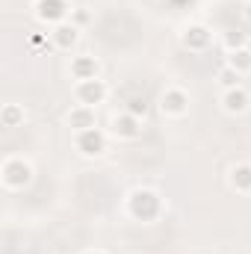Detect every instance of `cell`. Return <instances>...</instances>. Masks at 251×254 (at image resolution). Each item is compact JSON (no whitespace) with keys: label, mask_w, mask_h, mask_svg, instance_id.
<instances>
[{"label":"cell","mask_w":251,"mask_h":254,"mask_svg":"<svg viewBox=\"0 0 251 254\" xmlns=\"http://www.w3.org/2000/svg\"><path fill=\"white\" fill-rule=\"evenodd\" d=\"M30 178H33V166L24 163L21 157H12V160L3 163V184H6V187L18 190V187L30 184Z\"/></svg>","instance_id":"1"},{"label":"cell","mask_w":251,"mask_h":254,"mask_svg":"<svg viewBox=\"0 0 251 254\" xmlns=\"http://www.w3.org/2000/svg\"><path fill=\"white\" fill-rule=\"evenodd\" d=\"M104 98H107L104 80L92 77V80H80V83H77V101H80L83 107H95V104H101Z\"/></svg>","instance_id":"2"},{"label":"cell","mask_w":251,"mask_h":254,"mask_svg":"<svg viewBox=\"0 0 251 254\" xmlns=\"http://www.w3.org/2000/svg\"><path fill=\"white\" fill-rule=\"evenodd\" d=\"M77 148L86 154V157H98L104 148H107V139L98 127H89V130H80L77 133Z\"/></svg>","instance_id":"3"},{"label":"cell","mask_w":251,"mask_h":254,"mask_svg":"<svg viewBox=\"0 0 251 254\" xmlns=\"http://www.w3.org/2000/svg\"><path fill=\"white\" fill-rule=\"evenodd\" d=\"M68 9H71V6H68L65 0H39V3H36V15H39V21H51L54 27L65 21Z\"/></svg>","instance_id":"4"},{"label":"cell","mask_w":251,"mask_h":254,"mask_svg":"<svg viewBox=\"0 0 251 254\" xmlns=\"http://www.w3.org/2000/svg\"><path fill=\"white\" fill-rule=\"evenodd\" d=\"M222 107H225V113H246V107H249V92L243 89V86H237V89H225V95H222Z\"/></svg>","instance_id":"5"},{"label":"cell","mask_w":251,"mask_h":254,"mask_svg":"<svg viewBox=\"0 0 251 254\" xmlns=\"http://www.w3.org/2000/svg\"><path fill=\"white\" fill-rule=\"evenodd\" d=\"M113 133L116 136H122V139H136L139 133H142V127H139V119L133 116V113H122V116H116V122H113Z\"/></svg>","instance_id":"6"},{"label":"cell","mask_w":251,"mask_h":254,"mask_svg":"<svg viewBox=\"0 0 251 254\" xmlns=\"http://www.w3.org/2000/svg\"><path fill=\"white\" fill-rule=\"evenodd\" d=\"M68 125L74 127L77 133H80V130L95 127V107H83V104L71 107V113H68Z\"/></svg>","instance_id":"7"},{"label":"cell","mask_w":251,"mask_h":254,"mask_svg":"<svg viewBox=\"0 0 251 254\" xmlns=\"http://www.w3.org/2000/svg\"><path fill=\"white\" fill-rule=\"evenodd\" d=\"M51 42H54L57 48H63V51H71V48L77 45V27H74V24H68V21L57 24V27H54V33H51Z\"/></svg>","instance_id":"8"},{"label":"cell","mask_w":251,"mask_h":254,"mask_svg":"<svg viewBox=\"0 0 251 254\" xmlns=\"http://www.w3.org/2000/svg\"><path fill=\"white\" fill-rule=\"evenodd\" d=\"M187 104H189V98L181 92V89H169L166 95H163V113H169V116H184L187 113Z\"/></svg>","instance_id":"9"},{"label":"cell","mask_w":251,"mask_h":254,"mask_svg":"<svg viewBox=\"0 0 251 254\" xmlns=\"http://www.w3.org/2000/svg\"><path fill=\"white\" fill-rule=\"evenodd\" d=\"M231 187L240 192H251V166L249 163H240L231 169Z\"/></svg>","instance_id":"10"},{"label":"cell","mask_w":251,"mask_h":254,"mask_svg":"<svg viewBox=\"0 0 251 254\" xmlns=\"http://www.w3.org/2000/svg\"><path fill=\"white\" fill-rule=\"evenodd\" d=\"M228 65H231L234 71L246 74V71L251 68V51L249 48H237V51H231V54H228Z\"/></svg>","instance_id":"11"},{"label":"cell","mask_w":251,"mask_h":254,"mask_svg":"<svg viewBox=\"0 0 251 254\" xmlns=\"http://www.w3.org/2000/svg\"><path fill=\"white\" fill-rule=\"evenodd\" d=\"M98 74V63L92 60V57H80L77 63H74V77H77V83L80 80H92Z\"/></svg>","instance_id":"12"},{"label":"cell","mask_w":251,"mask_h":254,"mask_svg":"<svg viewBox=\"0 0 251 254\" xmlns=\"http://www.w3.org/2000/svg\"><path fill=\"white\" fill-rule=\"evenodd\" d=\"M219 83H222L225 89H237V86H243V74L234 71L231 65H225V68L219 71Z\"/></svg>","instance_id":"13"},{"label":"cell","mask_w":251,"mask_h":254,"mask_svg":"<svg viewBox=\"0 0 251 254\" xmlns=\"http://www.w3.org/2000/svg\"><path fill=\"white\" fill-rule=\"evenodd\" d=\"M192 42H195V48H201V45L207 42V30H204V27H192V30H187L184 45H192Z\"/></svg>","instance_id":"14"},{"label":"cell","mask_w":251,"mask_h":254,"mask_svg":"<svg viewBox=\"0 0 251 254\" xmlns=\"http://www.w3.org/2000/svg\"><path fill=\"white\" fill-rule=\"evenodd\" d=\"M21 119H24V113H21L15 104H9V107L3 110V125H6V127H15L18 122H21Z\"/></svg>","instance_id":"15"},{"label":"cell","mask_w":251,"mask_h":254,"mask_svg":"<svg viewBox=\"0 0 251 254\" xmlns=\"http://www.w3.org/2000/svg\"><path fill=\"white\" fill-rule=\"evenodd\" d=\"M127 113H133V116L139 119V116H145V113H148V107H145V101H130V107H127Z\"/></svg>","instance_id":"16"},{"label":"cell","mask_w":251,"mask_h":254,"mask_svg":"<svg viewBox=\"0 0 251 254\" xmlns=\"http://www.w3.org/2000/svg\"><path fill=\"white\" fill-rule=\"evenodd\" d=\"M246 18H249V21H251V3H249V6H246Z\"/></svg>","instance_id":"17"},{"label":"cell","mask_w":251,"mask_h":254,"mask_svg":"<svg viewBox=\"0 0 251 254\" xmlns=\"http://www.w3.org/2000/svg\"><path fill=\"white\" fill-rule=\"evenodd\" d=\"M86 254H107V252H101V249H95V252H86Z\"/></svg>","instance_id":"18"}]
</instances>
